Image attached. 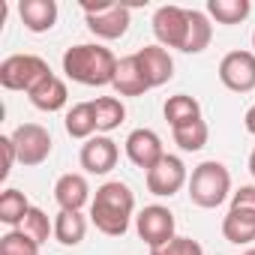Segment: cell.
Returning a JSON list of instances; mask_svg holds the SVG:
<instances>
[{
  "label": "cell",
  "mask_w": 255,
  "mask_h": 255,
  "mask_svg": "<svg viewBox=\"0 0 255 255\" xmlns=\"http://www.w3.org/2000/svg\"><path fill=\"white\" fill-rule=\"evenodd\" d=\"M0 255H39V243L30 240L24 231L12 228L0 237Z\"/></svg>",
  "instance_id": "83f0119b"
},
{
  "label": "cell",
  "mask_w": 255,
  "mask_h": 255,
  "mask_svg": "<svg viewBox=\"0 0 255 255\" xmlns=\"http://www.w3.org/2000/svg\"><path fill=\"white\" fill-rule=\"evenodd\" d=\"M252 12L249 0H207V15L219 24H240Z\"/></svg>",
  "instance_id": "d4e9b609"
},
{
  "label": "cell",
  "mask_w": 255,
  "mask_h": 255,
  "mask_svg": "<svg viewBox=\"0 0 255 255\" xmlns=\"http://www.w3.org/2000/svg\"><path fill=\"white\" fill-rule=\"evenodd\" d=\"M18 231H24L30 240H36V243L42 246L48 237H54V222L48 219V213H45V210H39V207H30V213L24 216V222L18 225Z\"/></svg>",
  "instance_id": "4316f807"
},
{
  "label": "cell",
  "mask_w": 255,
  "mask_h": 255,
  "mask_svg": "<svg viewBox=\"0 0 255 255\" xmlns=\"http://www.w3.org/2000/svg\"><path fill=\"white\" fill-rule=\"evenodd\" d=\"M117 57L111 48L99 42H81L63 51V72L66 78L84 84V87H105L114 81L117 72Z\"/></svg>",
  "instance_id": "7a4b0ae2"
},
{
  "label": "cell",
  "mask_w": 255,
  "mask_h": 255,
  "mask_svg": "<svg viewBox=\"0 0 255 255\" xmlns=\"http://www.w3.org/2000/svg\"><path fill=\"white\" fill-rule=\"evenodd\" d=\"M213 39V24H210V15L201 12V9H189V36H186V45H183V54H201Z\"/></svg>",
  "instance_id": "603a6c76"
},
{
  "label": "cell",
  "mask_w": 255,
  "mask_h": 255,
  "mask_svg": "<svg viewBox=\"0 0 255 255\" xmlns=\"http://www.w3.org/2000/svg\"><path fill=\"white\" fill-rule=\"evenodd\" d=\"M249 174H252V177H255V150H252V153H249Z\"/></svg>",
  "instance_id": "d6a6232c"
},
{
  "label": "cell",
  "mask_w": 255,
  "mask_h": 255,
  "mask_svg": "<svg viewBox=\"0 0 255 255\" xmlns=\"http://www.w3.org/2000/svg\"><path fill=\"white\" fill-rule=\"evenodd\" d=\"M228 195H231V174H228V168L222 162L207 159V162L192 168V174H189V198H192V204H198L204 210H213V207L225 204Z\"/></svg>",
  "instance_id": "3957f363"
},
{
  "label": "cell",
  "mask_w": 255,
  "mask_h": 255,
  "mask_svg": "<svg viewBox=\"0 0 255 255\" xmlns=\"http://www.w3.org/2000/svg\"><path fill=\"white\" fill-rule=\"evenodd\" d=\"M126 156L135 168H144V174L165 156V147H162V138L153 132V129H132L126 135Z\"/></svg>",
  "instance_id": "8fae6325"
},
{
  "label": "cell",
  "mask_w": 255,
  "mask_h": 255,
  "mask_svg": "<svg viewBox=\"0 0 255 255\" xmlns=\"http://www.w3.org/2000/svg\"><path fill=\"white\" fill-rule=\"evenodd\" d=\"M252 51H255V30H252Z\"/></svg>",
  "instance_id": "e575fe53"
},
{
  "label": "cell",
  "mask_w": 255,
  "mask_h": 255,
  "mask_svg": "<svg viewBox=\"0 0 255 255\" xmlns=\"http://www.w3.org/2000/svg\"><path fill=\"white\" fill-rule=\"evenodd\" d=\"M30 207L33 204L27 201V195L21 189H3V192H0V222H3L9 231L24 222V216L30 213Z\"/></svg>",
  "instance_id": "7402d4cb"
},
{
  "label": "cell",
  "mask_w": 255,
  "mask_h": 255,
  "mask_svg": "<svg viewBox=\"0 0 255 255\" xmlns=\"http://www.w3.org/2000/svg\"><path fill=\"white\" fill-rule=\"evenodd\" d=\"M219 81L231 93L255 90V51H228L219 60Z\"/></svg>",
  "instance_id": "30bf717a"
},
{
  "label": "cell",
  "mask_w": 255,
  "mask_h": 255,
  "mask_svg": "<svg viewBox=\"0 0 255 255\" xmlns=\"http://www.w3.org/2000/svg\"><path fill=\"white\" fill-rule=\"evenodd\" d=\"M93 111H96V126H99L102 135L114 132L117 126L126 120V105L117 96H99V99H93Z\"/></svg>",
  "instance_id": "cb8c5ba5"
},
{
  "label": "cell",
  "mask_w": 255,
  "mask_h": 255,
  "mask_svg": "<svg viewBox=\"0 0 255 255\" xmlns=\"http://www.w3.org/2000/svg\"><path fill=\"white\" fill-rule=\"evenodd\" d=\"M84 18H87V30L99 39H120L129 30V6L120 3H84Z\"/></svg>",
  "instance_id": "5b68a950"
},
{
  "label": "cell",
  "mask_w": 255,
  "mask_h": 255,
  "mask_svg": "<svg viewBox=\"0 0 255 255\" xmlns=\"http://www.w3.org/2000/svg\"><path fill=\"white\" fill-rule=\"evenodd\" d=\"M171 135H174V144H177L180 150L195 153V150H201V147L207 144L210 129H207L204 117H201V120H195V123H186V126H177V129H171Z\"/></svg>",
  "instance_id": "484cf974"
},
{
  "label": "cell",
  "mask_w": 255,
  "mask_h": 255,
  "mask_svg": "<svg viewBox=\"0 0 255 255\" xmlns=\"http://www.w3.org/2000/svg\"><path fill=\"white\" fill-rule=\"evenodd\" d=\"M66 132L72 138H81V141H90L93 132H99V126H96V111H93V102H78L66 111Z\"/></svg>",
  "instance_id": "d6986e66"
},
{
  "label": "cell",
  "mask_w": 255,
  "mask_h": 255,
  "mask_svg": "<svg viewBox=\"0 0 255 255\" xmlns=\"http://www.w3.org/2000/svg\"><path fill=\"white\" fill-rule=\"evenodd\" d=\"M27 96H30L33 108H39V111H45V114H54V111H60V108L66 105L69 90H66V81H63V78L48 75V78H45L33 93H27Z\"/></svg>",
  "instance_id": "e0dca14e"
},
{
  "label": "cell",
  "mask_w": 255,
  "mask_h": 255,
  "mask_svg": "<svg viewBox=\"0 0 255 255\" xmlns=\"http://www.w3.org/2000/svg\"><path fill=\"white\" fill-rule=\"evenodd\" d=\"M87 234V219L84 213H75V210H60L54 216V240L63 243V246H78Z\"/></svg>",
  "instance_id": "44dd1931"
},
{
  "label": "cell",
  "mask_w": 255,
  "mask_h": 255,
  "mask_svg": "<svg viewBox=\"0 0 255 255\" xmlns=\"http://www.w3.org/2000/svg\"><path fill=\"white\" fill-rule=\"evenodd\" d=\"M48 75H54V72L39 54H12L0 63V87L3 90L33 93Z\"/></svg>",
  "instance_id": "277c9868"
},
{
  "label": "cell",
  "mask_w": 255,
  "mask_h": 255,
  "mask_svg": "<svg viewBox=\"0 0 255 255\" xmlns=\"http://www.w3.org/2000/svg\"><path fill=\"white\" fill-rule=\"evenodd\" d=\"M231 210L255 213V186H240L237 192H231Z\"/></svg>",
  "instance_id": "f546056e"
},
{
  "label": "cell",
  "mask_w": 255,
  "mask_h": 255,
  "mask_svg": "<svg viewBox=\"0 0 255 255\" xmlns=\"http://www.w3.org/2000/svg\"><path fill=\"white\" fill-rule=\"evenodd\" d=\"M153 36L162 48L183 51L189 36V9L183 6H159L153 12Z\"/></svg>",
  "instance_id": "ba28073f"
},
{
  "label": "cell",
  "mask_w": 255,
  "mask_h": 255,
  "mask_svg": "<svg viewBox=\"0 0 255 255\" xmlns=\"http://www.w3.org/2000/svg\"><path fill=\"white\" fill-rule=\"evenodd\" d=\"M132 213H135V192L120 180L102 183L90 201V222L105 237H123L129 231Z\"/></svg>",
  "instance_id": "6da1fadb"
},
{
  "label": "cell",
  "mask_w": 255,
  "mask_h": 255,
  "mask_svg": "<svg viewBox=\"0 0 255 255\" xmlns=\"http://www.w3.org/2000/svg\"><path fill=\"white\" fill-rule=\"evenodd\" d=\"M18 15L30 33H45L57 24V3L54 0H21Z\"/></svg>",
  "instance_id": "9a60e30c"
},
{
  "label": "cell",
  "mask_w": 255,
  "mask_h": 255,
  "mask_svg": "<svg viewBox=\"0 0 255 255\" xmlns=\"http://www.w3.org/2000/svg\"><path fill=\"white\" fill-rule=\"evenodd\" d=\"M0 150H3V171H0V177H9L12 165L18 162V153H15V144H12V135H0Z\"/></svg>",
  "instance_id": "4dcf8cb0"
},
{
  "label": "cell",
  "mask_w": 255,
  "mask_h": 255,
  "mask_svg": "<svg viewBox=\"0 0 255 255\" xmlns=\"http://www.w3.org/2000/svg\"><path fill=\"white\" fill-rule=\"evenodd\" d=\"M243 255H255V246H252V249H246V252H243Z\"/></svg>",
  "instance_id": "836d02e7"
},
{
  "label": "cell",
  "mask_w": 255,
  "mask_h": 255,
  "mask_svg": "<svg viewBox=\"0 0 255 255\" xmlns=\"http://www.w3.org/2000/svg\"><path fill=\"white\" fill-rule=\"evenodd\" d=\"M174 228H177L174 213H171L168 207H162V204H150V207H144V210L135 216V231H138V237H141L150 249L165 246L168 240H174V237H177Z\"/></svg>",
  "instance_id": "9c48e42d"
},
{
  "label": "cell",
  "mask_w": 255,
  "mask_h": 255,
  "mask_svg": "<svg viewBox=\"0 0 255 255\" xmlns=\"http://www.w3.org/2000/svg\"><path fill=\"white\" fill-rule=\"evenodd\" d=\"M162 114H165V120H168L171 129H177V126H186V123L201 120V105H198V99H192L186 93H177V96H168L165 99Z\"/></svg>",
  "instance_id": "ffe728a7"
},
{
  "label": "cell",
  "mask_w": 255,
  "mask_h": 255,
  "mask_svg": "<svg viewBox=\"0 0 255 255\" xmlns=\"http://www.w3.org/2000/svg\"><path fill=\"white\" fill-rule=\"evenodd\" d=\"M12 144L24 168H36L51 156V132L42 123H21L12 132Z\"/></svg>",
  "instance_id": "8992f818"
},
{
  "label": "cell",
  "mask_w": 255,
  "mask_h": 255,
  "mask_svg": "<svg viewBox=\"0 0 255 255\" xmlns=\"http://www.w3.org/2000/svg\"><path fill=\"white\" fill-rule=\"evenodd\" d=\"M222 237L234 246H246L255 240V213L246 210H231L222 216Z\"/></svg>",
  "instance_id": "ac0fdd59"
},
{
  "label": "cell",
  "mask_w": 255,
  "mask_h": 255,
  "mask_svg": "<svg viewBox=\"0 0 255 255\" xmlns=\"http://www.w3.org/2000/svg\"><path fill=\"white\" fill-rule=\"evenodd\" d=\"M111 87H114L120 96H144V93L150 90L147 78L141 75V66H138L135 54H129V57H120V63H117V72H114V81H111Z\"/></svg>",
  "instance_id": "2e32d148"
},
{
  "label": "cell",
  "mask_w": 255,
  "mask_h": 255,
  "mask_svg": "<svg viewBox=\"0 0 255 255\" xmlns=\"http://www.w3.org/2000/svg\"><path fill=\"white\" fill-rule=\"evenodd\" d=\"M243 123H246V132H249V135H255V102L246 108V114H243Z\"/></svg>",
  "instance_id": "1f68e13d"
},
{
  "label": "cell",
  "mask_w": 255,
  "mask_h": 255,
  "mask_svg": "<svg viewBox=\"0 0 255 255\" xmlns=\"http://www.w3.org/2000/svg\"><path fill=\"white\" fill-rule=\"evenodd\" d=\"M135 60H138L141 75L147 78L150 90L168 84L171 75H174V60H171L168 48H162V45H144V48H138L135 51Z\"/></svg>",
  "instance_id": "4fadbf2b"
},
{
  "label": "cell",
  "mask_w": 255,
  "mask_h": 255,
  "mask_svg": "<svg viewBox=\"0 0 255 255\" xmlns=\"http://www.w3.org/2000/svg\"><path fill=\"white\" fill-rule=\"evenodd\" d=\"M144 180H147L150 195H156V198H171V195H177L183 186H189V171H186V165H183L180 156L165 153V156L144 174Z\"/></svg>",
  "instance_id": "52a82bcc"
},
{
  "label": "cell",
  "mask_w": 255,
  "mask_h": 255,
  "mask_svg": "<svg viewBox=\"0 0 255 255\" xmlns=\"http://www.w3.org/2000/svg\"><path fill=\"white\" fill-rule=\"evenodd\" d=\"M117 141L108 138V135H93L90 141L81 144V153H78V162L87 174H108L114 165H117Z\"/></svg>",
  "instance_id": "7c38bea8"
},
{
  "label": "cell",
  "mask_w": 255,
  "mask_h": 255,
  "mask_svg": "<svg viewBox=\"0 0 255 255\" xmlns=\"http://www.w3.org/2000/svg\"><path fill=\"white\" fill-rule=\"evenodd\" d=\"M150 255H204V249H201V243L192 240V237H174V240H168L165 246L150 249Z\"/></svg>",
  "instance_id": "f1b7e54d"
},
{
  "label": "cell",
  "mask_w": 255,
  "mask_h": 255,
  "mask_svg": "<svg viewBox=\"0 0 255 255\" xmlns=\"http://www.w3.org/2000/svg\"><path fill=\"white\" fill-rule=\"evenodd\" d=\"M54 201L60 210H75L81 213L93 198H90V186H87V177L84 174H60L57 183H54Z\"/></svg>",
  "instance_id": "5bb4252c"
}]
</instances>
